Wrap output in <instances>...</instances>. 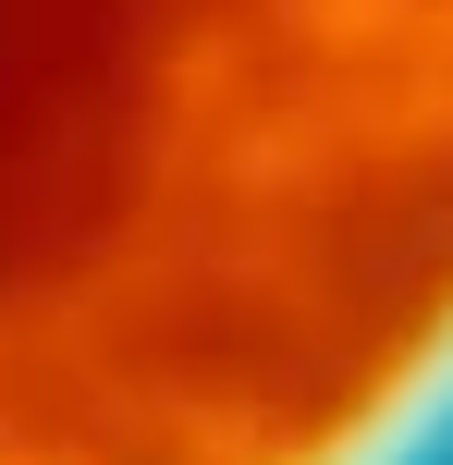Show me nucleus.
Segmentation results:
<instances>
[{
    "mask_svg": "<svg viewBox=\"0 0 453 465\" xmlns=\"http://www.w3.org/2000/svg\"><path fill=\"white\" fill-rule=\"evenodd\" d=\"M0 465H453V0H0Z\"/></svg>",
    "mask_w": 453,
    "mask_h": 465,
    "instance_id": "obj_1",
    "label": "nucleus"
}]
</instances>
